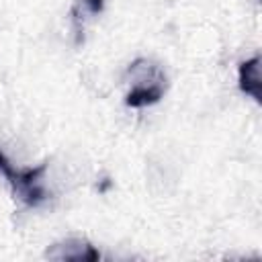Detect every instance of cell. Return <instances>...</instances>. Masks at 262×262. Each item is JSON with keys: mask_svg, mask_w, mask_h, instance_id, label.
<instances>
[{"mask_svg": "<svg viewBox=\"0 0 262 262\" xmlns=\"http://www.w3.org/2000/svg\"><path fill=\"white\" fill-rule=\"evenodd\" d=\"M45 170H47L45 162L35 166V168H14L8 162V158L0 151V172L4 174L8 184L12 186L14 196H18L29 207H39L47 199V192L41 184Z\"/></svg>", "mask_w": 262, "mask_h": 262, "instance_id": "cell-1", "label": "cell"}, {"mask_svg": "<svg viewBox=\"0 0 262 262\" xmlns=\"http://www.w3.org/2000/svg\"><path fill=\"white\" fill-rule=\"evenodd\" d=\"M47 258H53V260H76V262H82V260H88V262H96L100 260V254L98 250L86 242V239H66V242H59V244H53L47 254Z\"/></svg>", "mask_w": 262, "mask_h": 262, "instance_id": "cell-2", "label": "cell"}, {"mask_svg": "<svg viewBox=\"0 0 262 262\" xmlns=\"http://www.w3.org/2000/svg\"><path fill=\"white\" fill-rule=\"evenodd\" d=\"M237 80H239V90L248 96H252L258 104L262 102V78H260V57H252L244 63H239V72H237Z\"/></svg>", "mask_w": 262, "mask_h": 262, "instance_id": "cell-3", "label": "cell"}, {"mask_svg": "<svg viewBox=\"0 0 262 262\" xmlns=\"http://www.w3.org/2000/svg\"><path fill=\"white\" fill-rule=\"evenodd\" d=\"M164 96V86L162 84H139L135 88H131V92L125 96V104L131 108H141V106H149L156 104L160 98Z\"/></svg>", "mask_w": 262, "mask_h": 262, "instance_id": "cell-4", "label": "cell"}, {"mask_svg": "<svg viewBox=\"0 0 262 262\" xmlns=\"http://www.w3.org/2000/svg\"><path fill=\"white\" fill-rule=\"evenodd\" d=\"M80 6L90 14H98V12H102L104 0H80Z\"/></svg>", "mask_w": 262, "mask_h": 262, "instance_id": "cell-5", "label": "cell"}]
</instances>
